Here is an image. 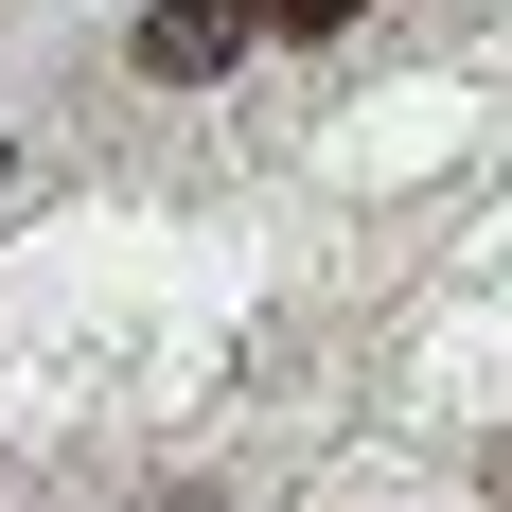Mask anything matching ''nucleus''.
Listing matches in <instances>:
<instances>
[{
	"mask_svg": "<svg viewBox=\"0 0 512 512\" xmlns=\"http://www.w3.org/2000/svg\"><path fill=\"white\" fill-rule=\"evenodd\" d=\"M248 36H265V0H159V18H142V71H159V89H212Z\"/></svg>",
	"mask_w": 512,
	"mask_h": 512,
	"instance_id": "nucleus-1",
	"label": "nucleus"
},
{
	"mask_svg": "<svg viewBox=\"0 0 512 512\" xmlns=\"http://www.w3.org/2000/svg\"><path fill=\"white\" fill-rule=\"evenodd\" d=\"M371 0H265V36H354Z\"/></svg>",
	"mask_w": 512,
	"mask_h": 512,
	"instance_id": "nucleus-2",
	"label": "nucleus"
},
{
	"mask_svg": "<svg viewBox=\"0 0 512 512\" xmlns=\"http://www.w3.org/2000/svg\"><path fill=\"white\" fill-rule=\"evenodd\" d=\"M477 477H495V512H512V442H495V460H477Z\"/></svg>",
	"mask_w": 512,
	"mask_h": 512,
	"instance_id": "nucleus-3",
	"label": "nucleus"
},
{
	"mask_svg": "<svg viewBox=\"0 0 512 512\" xmlns=\"http://www.w3.org/2000/svg\"><path fill=\"white\" fill-rule=\"evenodd\" d=\"M0 195H18V142H0Z\"/></svg>",
	"mask_w": 512,
	"mask_h": 512,
	"instance_id": "nucleus-4",
	"label": "nucleus"
}]
</instances>
